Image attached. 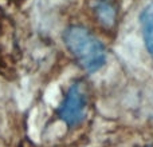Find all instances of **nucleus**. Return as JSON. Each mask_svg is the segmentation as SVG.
I'll return each mask as SVG.
<instances>
[{"mask_svg":"<svg viewBox=\"0 0 153 147\" xmlns=\"http://www.w3.org/2000/svg\"><path fill=\"white\" fill-rule=\"evenodd\" d=\"M89 95L86 86L81 80L75 82L70 86L58 108L59 119L65 122L69 127L78 126L86 116Z\"/></svg>","mask_w":153,"mask_h":147,"instance_id":"obj_2","label":"nucleus"},{"mask_svg":"<svg viewBox=\"0 0 153 147\" xmlns=\"http://www.w3.org/2000/svg\"><path fill=\"white\" fill-rule=\"evenodd\" d=\"M140 23L145 47L148 52L153 56V0L144 7L140 15Z\"/></svg>","mask_w":153,"mask_h":147,"instance_id":"obj_4","label":"nucleus"},{"mask_svg":"<svg viewBox=\"0 0 153 147\" xmlns=\"http://www.w3.org/2000/svg\"><path fill=\"white\" fill-rule=\"evenodd\" d=\"M63 42L76 63L87 72H95L105 64L106 51L101 40L86 27L70 26L65 31Z\"/></svg>","mask_w":153,"mask_h":147,"instance_id":"obj_1","label":"nucleus"},{"mask_svg":"<svg viewBox=\"0 0 153 147\" xmlns=\"http://www.w3.org/2000/svg\"><path fill=\"white\" fill-rule=\"evenodd\" d=\"M93 11L98 23L106 28L113 27L118 19V11L111 0H98L93 7Z\"/></svg>","mask_w":153,"mask_h":147,"instance_id":"obj_3","label":"nucleus"}]
</instances>
